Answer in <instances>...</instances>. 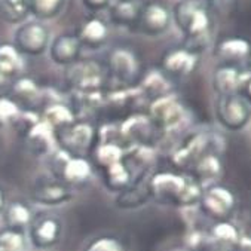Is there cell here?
I'll return each mask as SVG.
<instances>
[{"label":"cell","mask_w":251,"mask_h":251,"mask_svg":"<svg viewBox=\"0 0 251 251\" xmlns=\"http://www.w3.org/2000/svg\"><path fill=\"white\" fill-rule=\"evenodd\" d=\"M150 196L158 202L171 204L178 207H192L199 204L204 189L201 183L186 174L158 173L149 180Z\"/></svg>","instance_id":"1"},{"label":"cell","mask_w":251,"mask_h":251,"mask_svg":"<svg viewBox=\"0 0 251 251\" xmlns=\"http://www.w3.org/2000/svg\"><path fill=\"white\" fill-rule=\"evenodd\" d=\"M66 79L82 94H98L109 82L107 67L95 60H77L67 67Z\"/></svg>","instance_id":"2"},{"label":"cell","mask_w":251,"mask_h":251,"mask_svg":"<svg viewBox=\"0 0 251 251\" xmlns=\"http://www.w3.org/2000/svg\"><path fill=\"white\" fill-rule=\"evenodd\" d=\"M51 171L54 174V178L60 180L69 187L85 184L92 174L91 164L86 158L73 156L61 149L52 155Z\"/></svg>","instance_id":"3"},{"label":"cell","mask_w":251,"mask_h":251,"mask_svg":"<svg viewBox=\"0 0 251 251\" xmlns=\"http://www.w3.org/2000/svg\"><path fill=\"white\" fill-rule=\"evenodd\" d=\"M219 124L229 131H239L251 121V104L239 94L222 95L216 104Z\"/></svg>","instance_id":"4"},{"label":"cell","mask_w":251,"mask_h":251,"mask_svg":"<svg viewBox=\"0 0 251 251\" xmlns=\"http://www.w3.org/2000/svg\"><path fill=\"white\" fill-rule=\"evenodd\" d=\"M95 129L88 122H72L55 131V137L60 143V147L64 152L73 156H83L92 147L95 140Z\"/></svg>","instance_id":"5"},{"label":"cell","mask_w":251,"mask_h":251,"mask_svg":"<svg viewBox=\"0 0 251 251\" xmlns=\"http://www.w3.org/2000/svg\"><path fill=\"white\" fill-rule=\"evenodd\" d=\"M214 138L207 132H196L190 135L187 140L173 153V164L180 170H192L201 159L213 152Z\"/></svg>","instance_id":"6"},{"label":"cell","mask_w":251,"mask_h":251,"mask_svg":"<svg viewBox=\"0 0 251 251\" xmlns=\"http://www.w3.org/2000/svg\"><path fill=\"white\" fill-rule=\"evenodd\" d=\"M149 118L158 129L171 131L183 124L186 119V109L177 97L168 94L152 103Z\"/></svg>","instance_id":"7"},{"label":"cell","mask_w":251,"mask_h":251,"mask_svg":"<svg viewBox=\"0 0 251 251\" xmlns=\"http://www.w3.org/2000/svg\"><path fill=\"white\" fill-rule=\"evenodd\" d=\"M109 79L116 80L121 85H131L140 75V61L137 55L128 48H115L107 58Z\"/></svg>","instance_id":"8"},{"label":"cell","mask_w":251,"mask_h":251,"mask_svg":"<svg viewBox=\"0 0 251 251\" xmlns=\"http://www.w3.org/2000/svg\"><path fill=\"white\" fill-rule=\"evenodd\" d=\"M201 210L216 222H226L235 208V196L225 186H211L204 190L199 201Z\"/></svg>","instance_id":"9"},{"label":"cell","mask_w":251,"mask_h":251,"mask_svg":"<svg viewBox=\"0 0 251 251\" xmlns=\"http://www.w3.org/2000/svg\"><path fill=\"white\" fill-rule=\"evenodd\" d=\"M48 45L49 31L37 21L23 24L15 33V48L23 55H40L48 49Z\"/></svg>","instance_id":"10"},{"label":"cell","mask_w":251,"mask_h":251,"mask_svg":"<svg viewBox=\"0 0 251 251\" xmlns=\"http://www.w3.org/2000/svg\"><path fill=\"white\" fill-rule=\"evenodd\" d=\"M61 232V220L51 214H36L28 227L31 244L40 250H48L54 247L60 241Z\"/></svg>","instance_id":"11"},{"label":"cell","mask_w":251,"mask_h":251,"mask_svg":"<svg viewBox=\"0 0 251 251\" xmlns=\"http://www.w3.org/2000/svg\"><path fill=\"white\" fill-rule=\"evenodd\" d=\"M177 23L180 27L187 31V34L196 40H202L207 36L210 20L204 9H201L192 2H183L177 6L176 11Z\"/></svg>","instance_id":"12"},{"label":"cell","mask_w":251,"mask_h":251,"mask_svg":"<svg viewBox=\"0 0 251 251\" xmlns=\"http://www.w3.org/2000/svg\"><path fill=\"white\" fill-rule=\"evenodd\" d=\"M73 196L72 187L57 178H40L33 189V198L43 205H58Z\"/></svg>","instance_id":"13"},{"label":"cell","mask_w":251,"mask_h":251,"mask_svg":"<svg viewBox=\"0 0 251 251\" xmlns=\"http://www.w3.org/2000/svg\"><path fill=\"white\" fill-rule=\"evenodd\" d=\"M82 49V42L77 34L64 33L60 34L49 48V55H51L52 61L60 66H72L79 60Z\"/></svg>","instance_id":"14"},{"label":"cell","mask_w":251,"mask_h":251,"mask_svg":"<svg viewBox=\"0 0 251 251\" xmlns=\"http://www.w3.org/2000/svg\"><path fill=\"white\" fill-rule=\"evenodd\" d=\"M138 24L146 34H159L168 27L170 14L159 3H147L141 8Z\"/></svg>","instance_id":"15"},{"label":"cell","mask_w":251,"mask_h":251,"mask_svg":"<svg viewBox=\"0 0 251 251\" xmlns=\"http://www.w3.org/2000/svg\"><path fill=\"white\" fill-rule=\"evenodd\" d=\"M248 76H245V73H242L236 67L223 66L216 70L213 83H214V89L222 97V95L238 94V89H241L245 85Z\"/></svg>","instance_id":"16"},{"label":"cell","mask_w":251,"mask_h":251,"mask_svg":"<svg viewBox=\"0 0 251 251\" xmlns=\"http://www.w3.org/2000/svg\"><path fill=\"white\" fill-rule=\"evenodd\" d=\"M34 216L36 214L33 213L31 207L25 201H21V199H15L12 202H9L3 211V220H5L6 227L20 230V232H24L25 229L30 227Z\"/></svg>","instance_id":"17"},{"label":"cell","mask_w":251,"mask_h":251,"mask_svg":"<svg viewBox=\"0 0 251 251\" xmlns=\"http://www.w3.org/2000/svg\"><path fill=\"white\" fill-rule=\"evenodd\" d=\"M196 54L189 49H176L168 52L162 60V67L167 73L174 76H187L196 67Z\"/></svg>","instance_id":"18"},{"label":"cell","mask_w":251,"mask_h":251,"mask_svg":"<svg viewBox=\"0 0 251 251\" xmlns=\"http://www.w3.org/2000/svg\"><path fill=\"white\" fill-rule=\"evenodd\" d=\"M150 196L149 181L144 183L143 180H137L132 184H129L126 189L119 192V196L116 199V205L121 208H137L143 204H146Z\"/></svg>","instance_id":"19"},{"label":"cell","mask_w":251,"mask_h":251,"mask_svg":"<svg viewBox=\"0 0 251 251\" xmlns=\"http://www.w3.org/2000/svg\"><path fill=\"white\" fill-rule=\"evenodd\" d=\"M23 67V54L15 48V45H0V72L6 75L8 77L17 80V76L21 73Z\"/></svg>","instance_id":"20"},{"label":"cell","mask_w":251,"mask_h":251,"mask_svg":"<svg viewBox=\"0 0 251 251\" xmlns=\"http://www.w3.org/2000/svg\"><path fill=\"white\" fill-rule=\"evenodd\" d=\"M141 5L138 0H118L110 9V18L118 25H131L138 23Z\"/></svg>","instance_id":"21"},{"label":"cell","mask_w":251,"mask_h":251,"mask_svg":"<svg viewBox=\"0 0 251 251\" xmlns=\"http://www.w3.org/2000/svg\"><path fill=\"white\" fill-rule=\"evenodd\" d=\"M77 36L82 42V46L85 45L89 48H100L107 39V27L101 20L91 18L82 25Z\"/></svg>","instance_id":"22"},{"label":"cell","mask_w":251,"mask_h":251,"mask_svg":"<svg viewBox=\"0 0 251 251\" xmlns=\"http://www.w3.org/2000/svg\"><path fill=\"white\" fill-rule=\"evenodd\" d=\"M30 14V0H0V18L9 24H20Z\"/></svg>","instance_id":"23"},{"label":"cell","mask_w":251,"mask_h":251,"mask_svg":"<svg viewBox=\"0 0 251 251\" xmlns=\"http://www.w3.org/2000/svg\"><path fill=\"white\" fill-rule=\"evenodd\" d=\"M141 94L152 97L155 101L170 94V82L161 72H150L141 83Z\"/></svg>","instance_id":"24"},{"label":"cell","mask_w":251,"mask_h":251,"mask_svg":"<svg viewBox=\"0 0 251 251\" xmlns=\"http://www.w3.org/2000/svg\"><path fill=\"white\" fill-rule=\"evenodd\" d=\"M158 129L153 122L150 121V118H144V116H135V118H131L126 124H125V128H124V132L126 135H129L131 138L134 140H140L143 144L147 143V140L153 135V131Z\"/></svg>","instance_id":"25"},{"label":"cell","mask_w":251,"mask_h":251,"mask_svg":"<svg viewBox=\"0 0 251 251\" xmlns=\"http://www.w3.org/2000/svg\"><path fill=\"white\" fill-rule=\"evenodd\" d=\"M195 178L201 181H208L220 176L222 173V162L217 156V153H210L201 159L193 168Z\"/></svg>","instance_id":"26"},{"label":"cell","mask_w":251,"mask_h":251,"mask_svg":"<svg viewBox=\"0 0 251 251\" xmlns=\"http://www.w3.org/2000/svg\"><path fill=\"white\" fill-rule=\"evenodd\" d=\"M248 52H250V43L239 37L223 40L219 45V55L225 60H239L247 57Z\"/></svg>","instance_id":"27"},{"label":"cell","mask_w":251,"mask_h":251,"mask_svg":"<svg viewBox=\"0 0 251 251\" xmlns=\"http://www.w3.org/2000/svg\"><path fill=\"white\" fill-rule=\"evenodd\" d=\"M21 115V106L12 98V95L0 94V128L14 125Z\"/></svg>","instance_id":"28"},{"label":"cell","mask_w":251,"mask_h":251,"mask_svg":"<svg viewBox=\"0 0 251 251\" xmlns=\"http://www.w3.org/2000/svg\"><path fill=\"white\" fill-rule=\"evenodd\" d=\"M66 0H30L31 14L40 20H49L57 17L64 6Z\"/></svg>","instance_id":"29"},{"label":"cell","mask_w":251,"mask_h":251,"mask_svg":"<svg viewBox=\"0 0 251 251\" xmlns=\"http://www.w3.org/2000/svg\"><path fill=\"white\" fill-rule=\"evenodd\" d=\"M12 89H14V94H12V98L15 101L21 106L24 103H31L33 100L37 97V85L30 79V77H21V79H17L14 83H12Z\"/></svg>","instance_id":"30"},{"label":"cell","mask_w":251,"mask_h":251,"mask_svg":"<svg viewBox=\"0 0 251 251\" xmlns=\"http://www.w3.org/2000/svg\"><path fill=\"white\" fill-rule=\"evenodd\" d=\"M0 251H25L24 232L9 227L0 230Z\"/></svg>","instance_id":"31"},{"label":"cell","mask_w":251,"mask_h":251,"mask_svg":"<svg viewBox=\"0 0 251 251\" xmlns=\"http://www.w3.org/2000/svg\"><path fill=\"white\" fill-rule=\"evenodd\" d=\"M210 235L214 238V241H217V242H220V244H226V245H229V247H230L232 244H235V242L241 238L239 230L236 229V226L232 225V223H229L227 220H226V222H217V223L213 226Z\"/></svg>","instance_id":"32"},{"label":"cell","mask_w":251,"mask_h":251,"mask_svg":"<svg viewBox=\"0 0 251 251\" xmlns=\"http://www.w3.org/2000/svg\"><path fill=\"white\" fill-rule=\"evenodd\" d=\"M85 251H125V245L119 238L106 235L94 239Z\"/></svg>","instance_id":"33"},{"label":"cell","mask_w":251,"mask_h":251,"mask_svg":"<svg viewBox=\"0 0 251 251\" xmlns=\"http://www.w3.org/2000/svg\"><path fill=\"white\" fill-rule=\"evenodd\" d=\"M213 242L216 241L210 233H204L199 230L192 232L187 238V244L192 251H210Z\"/></svg>","instance_id":"34"},{"label":"cell","mask_w":251,"mask_h":251,"mask_svg":"<svg viewBox=\"0 0 251 251\" xmlns=\"http://www.w3.org/2000/svg\"><path fill=\"white\" fill-rule=\"evenodd\" d=\"M230 251H251V238L241 236L235 244L230 245Z\"/></svg>","instance_id":"35"},{"label":"cell","mask_w":251,"mask_h":251,"mask_svg":"<svg viewBox=\"0 0 251 251\" xmlns=\"http://www.w3.org/2000/svg\"><path fill=\"white\" fill-rule=\"evenodd\" d=\"M83 5L91 11H100L109 5L110 0H82Z\"/></svg>","instance_id":"36"},{"label":"cell","mask_w":251,"mask_h":251,"mask_svg":"<svg viewBox=\"0 0 251 251\" xmlns=\"http://www.w3.org/2000/svg\"><path fill=\"white\" fill-rule=\"evenodd\" d=\"M14 82H15L14 79L8 77L6 75H3L2 72H0V91H3V89H6V88L12 86V83H14Z\"/></svg>","instance_id":"37"},{"label":"cell","mask_w":251,"mask_h":251,"mask_svg":"<svg viewBox=\"0 0 251 251\" xmlns=\"http://www.w3.org/2000/svg\"><path fill=\"white\" fill-rule=\"evenodd\" d=\"M242 88H244V98L251 104V76L247 79V82Z\"/></svg>","instance_id":"38"},{"label":"cell","mask_w":251,"mask_h":251,"mask_svg":"<svg viewBox=\"0 0 251 251\" xmlns=\"http://www.w3.org/2000/svg\"><path fill=\"white\" fill-rule=\"evenodd\" d=\"M6 207V196H5V190L0 187V214H3Z\"/></svg>","instance_id":"39"},{"label":"cell","mask_w":251,"mask_h":251,"mask_svg":"<svg viewBox=\"0 0 251 251\" xmlns=\"http://www.w3.org/2000/svg\"><path fill=\"white\" fill-rule=\"evenodd\" d=\"M250 69H251V58H250Z\"/></svg>","instance_id":"40"}]
</instances>
